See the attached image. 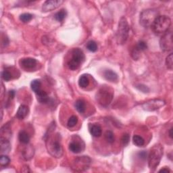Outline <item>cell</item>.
I'll return each instance as SVG.
<instances>
[{
	"label": "cell",
	"mask_w": 173,
	"mask_h": 173,
	"mask_svg": "<svg viewBox=\"0 0 173 173\" xmlns=\"http://www.w3.org/2000/svg\"><path fill=\"white\" fill-rule=\"evenodd\" d=\"M66 14H67L66 11L65 10L62 9V10H61L60 11H59V12L56 13V14L54 16V18L57 21L62 22L65 19Z\"/></svg>",
	"instance_id": "25"
},
{
	"label": "cell",
	"mask_w": 173,
	"mask_h": 173,
	"mask_svg": "<svg viewBox=\"0 0 173 173\" xmlns=\"http://www.w3.org/2000/svg\"><path fill=\"white\" fill-rule=\"evenodd\" d=\"M29 112V108L28 106L25 105H21L18 108L17 112H16V117L20 120H23L27 116Z\"/></svg>",
	"instance_id": "14"
},
{
	"label": "cell",
	"mask_w": 173,
	"mask_h": 173,
	"mask_svg": "<svg viewBox=\"0 0 173 173\" xmlns=\"http://www.w3.org/2000/svg\"><path fill=\"white\" fill-rule=\"evenodd\" d=\"M130 141V135L128 133H125L122 135L121 139V144L123 146H126L129 144Z\"/></svg>",
	"instance_id": "34"
},
{
	"label": "cell",
	"mask_w": 173,
	"mask_h": 173,
	"mask_svg": "<svg viewBox=\"0 0 173 173\" xmlns=\"http://www.w3.org/2000/svg\"><path fill=\"white\" fill-rule=\"evenodd\" d=\"M159 16V12L156 9H148L140 14L139 22L144 28L152 27L153 23Z\"/></svg>",
	"instance_id": "4"
},
{
	"label": "cell",
	"mask_w": 173,
	"mask_h": 173,
	"mask_svg": "<svg viewBox=\"0 0 173 173\" xmlns=\"http://www.w3.org/2000/svg\"><path fill=\"white\" fill-rule=\"evenodd\" d=\"M140 54H141V52L139 51L136 48H135L133 49L131 56H132L133 58L135 60H137L139 58V57H140Z\"/></svg>",
	"instance_id": "35"
},
{
	"label": "cell",
	"mask_w": 173,
	"mask_h": 173,
	"mask_svg": "<svg viewBox=\"0 0 173 173\" xmlns=\"http://www.w3.org/2000/svg\"><path fill=\"white\" fill-rule=\"evenodd\" d=\"M10 162V159L8 156L6 155H2L0 156V164L2 166H7Z\"/></svg>",
	"instance_id": "30"
},
{
	"label": "cell",
	"mask_w": 173,
	"mask_h": 173,
	"mask_svg": "<svg viewBox=\"0 0 173 173\" xmlns=\"http://www.w3.org/2000/svg\"><path fill=\"white\" fill-rule=\"evenodd\" d=\"M14 96H15V91H10L9 92V98H10V99H14Z\"/></svg>",
	"instance_id": "39"
},
{
	"label": "cell",
	"mask_w": 173,
	"mask_h": 173,
	"mask_svg": "<svg viewBox=\"0 0 173 173\" xmlns=\"http://www.w3.org/2000/svg\"><path fill=\"white\" fill-rule=\"evenodd\" d=\"M37 99V101L41 103V104H48L49 101V95H48L47 93L43 90H40L38 92L35 93Z\"/></svg>",
	"instance_id": "16"
},
{
	"label": "cell",
	"mask_w": 173,
	"mask_h": 173,
	"mask_svg": "<svg viewBox=\"0 0 173 173\" xmlns=\"http://www.w3.org/2000/svg\"><path fill=\"white\" fill-rule=\"evenodd\" d=\"M41 82L39 79L33 80L31 83V89L35 93H37L41 90Z\"/></svg>",
	"instance_id": "23"
},
{
	"label": "cell",
	"mask_w": 173,
	"mask_h": 173,
	"mask_svg": "<svg viewBox=\"0 0 173 173\" xmlns=\"http://www.w3.org/2000/svg\"><path fill=\"white\" fill-rule=\"evenodd\" d=\"M113 95L110 92L108 91L105 89H102V90L98 92L97 94V100L99 104L102 106H106L110 104V102L112 100Z\"/></svg>",
	"instance_id": "10"
},
{
	"label": "cell",
	"mask_w": 173,
	"mask_h": 173,
	"mask_svg": "<svg viewBox=\"0 0 173 173\" xmlns=\"http://www.w3.org/2000/svg\"><path fill=\"white\" fill-rule=\"evenodd\" d=\"M160 46L162 50L164 52H171L172 50V31H167L165 33L160 40Z\"/></svg>",
	"instance_id": "7"
},
{
	"label": "cell",
	"mask_w": 173,
	"mask_h": 173,
	"mask_svg": "<svg viewBox=\"0 0 173 173\" xmlns=\"http://www.w3.org/2000/svg\"><path fill=\"white\" fill-rule=\"evenodd\" d=\"M75 108L79 112L84 113L85 111V102L83 100V99H78L77 101L75 102Z\"/></svg>",
	"instance_id": "22"
},
{
	"label": "cell",
	"mask_w": 173,
	"mask_h": 173,
	"mask_svg": "<svg viewBox=\"0 0 173 173\" xmlns=\"http://www.w3.org/2000/svg\"><path fill=\"white\" fill-rule=\"evenodd\" d=\"M18 139L20 142L22 144L27 145L30 141V137L29 134L25 131H21L18 134Z\"/></svg>",
	"instance_id": "20"
},
{
	"label": "cell",
	"mask_w": 173,
	"mask_h": 173,
	"mask_svg": "<svg viewBox=\"0 0 173 173\" xmlns=\"http://www.w3.org/2000/svg\"><path fill=\"white\" fill-rule=\"evenodd\" d=\"M63 3H64V1L62 0H48L43 3L42 10L44 12L52 11L59 8L60 6H61Z\"/></svg>",
	"instance_id": "11"
},
{
	"label": "cell",
	"mask_w": 173,
	"mask_h": 173,
	"mask_svg": "<svg viewBox=\"0 0 173 173\" xmlns=\"http://www.w3.org/2000/svg\"><path fill=\"white\" fill-rule=\"evenodd\" d=\"M168 134H169V137H171V139H172V127H171L169 130V132H168Z\"/></svg>",
	"instance_id": "41"
},
{
	"label": "cell",
	"mask_w": 173,
	"mask_h": 173,
	"mask_svg": "<svg viewBox=\"0 0 173 173\" xmlns=\"http://www.w3.org/2000/svg\"><path fill=\"white\" fill-rule=\"evenodd\" d=\"M105 139L106 141L109 144H112L115 141V137L113 132L111 131H107L105 133Z\"/></svg>",
	"instance_id": "27"
},
{
	"label": "cell",
	"mask_w": 173,
	"mask_h": 173,
	"mask_svg": "<svg viewBox=\"0 0 173 173\" xmlns=\"http://www.w3.org/2000/svg\"><path fill=\"white\" fill-rule=\"evenodd\" d=\"M133 144L135 145L138 146V147H141V146L145 144L144 139L141 136L138 135H135L133 136Z\"/></svg>",
	"instance_id": "24"
},
{
	"label": "cell",
	"mask_w": 173,
	"mask_h": 173,
	"mask_svg": "<svg viewBox=\"0 0 173 173\" xmlns=\"http://www.w3.org/2000/svg\"><path fill=\"white\" fill-rule=\"evenodd\" d=\"M87 49L91 52H95L98 50V45L94 41H89L87 43Z\"/></svg>",
	"instance_id": "26"
},
{
	"label": "cell",
	"mask_w": 173,
	"mask_h": 173,
	"mask_svg": "<svg viewBox=\"0 0 173 173\" xmlns=\"http://www.w3.org/2000/svg\"><path fill=\"white\" fill-rule=\"evenodd\" d=\"M89 131H90L91 135L94 136V137H100L102 134V127L98 124L92 125L89 128Z\"/></svg>",
	"instance_id": "18"
},
{
	"label": "cell",
	"mask_w": 173,
	"mask_h": 173,
	"mask_svg": "<svg viewBox=\"0 0 173 173\" xmlns=\"http://www.w3.org/2000/svg\"><path fill=\"white\" fill-rule=\"evenodd\" d=\"M129 32V27L127 20H126L124 16H122V17H121V18L120 19L117 29V34H116L118 44H125L126 41H127Z\"/></svg>",
	"instance_id": "5"
},
{
	"label": "cell",
	"mask_w": 173,
	"mask_h": 173,
	"mask_svg": "<svg viewBox=\"0 0 173 173\" xmlns=\"http://www.w3.org/2000/svg\"><path fill=\"white\" fill-rule=\"evenodd\" d=\"M0 148L2 154H8L11 149L10 143L7 139L2 137L0 139Z\"/></svg>",
	"instance_id": "13"
},
{
	"label": "cell",
	"mask_w": 173,
	"mask_h": 173,
	"mask_svg": "<svg viewBox=\"0 0 173 173\" xmlns=\"http://www.w3.org/2000/svg\"><path fill=\"white\" fill-rule=\"evenodd\" d=\"M163 146L160 144L154 145L148 155V166L151 171H155L160 164L163 156Z\"/></svg>",
	"instance_id": "2"
},
{
	"label": "cell",
	"mask_w": 173,
	"mask_h": 173,
	"mask_svg": "<svg viewBox=\"0 0 173 173\" xmlns=\"http://www.w3.org/2000/svg\"><path fill=\"white\" fill-rule=\"evenodd\" d=\"M104 78L108 81L116 82L118 81V75L112 70H106L104 72Z\"/></svg>",
	"instance_id": "17"
},
{
	"label": "cell",
	"mask_w": 173,
	"mask_h": 173,
	"mask_svg": "<svg viewBox=\"0 0 173 173\" xmlns=\"http://www.w3.org/2000/svg\"><path fill=\"white\" fill-rule=\"evenodd\" d=\"M78 122V118L76 116H72L71 118L68 119L67 122V126L69 128H72L77 124Z\"/></svg>",
	"instance_id": "29"
},
{
	"label": "cell",
	"mask_w": 173,
	"mask_h": 173,
	"mask_svg": "<svg viewBox=\"0 0 173 173\" xmlns=\"http://www.w3.org/2000/svg\"><path fill=\"white\" fill-rule=\"evenodd\" d=\"M138 156H139V157L140 158L145 160V159H146V158H147L148 154H147V152H145V151H142V152L139 153Z\"/></svg>",
	"instance_id": "37"
},
{
	"label": "cell",
	"mask_w": 173,
	"mask_h": 173,
	"mask_svg": "<svg viewBox=\"0 0 173 173\" xmlns=\"http://www.w3.org/2000/svg\"><path fill=\"white\" fill-rule=\"evenodd\" d=\"M137 89H138L139 91H141V92L143 93H145V94H146V93H149V89L148 87L147 86H145L144 85H142V84H139L138 85H137Z\"/></svg>",
	"instance_id": "36"
},
{
	"label": "cell",
	"mask_w": 173,
	"mask_h": 173,
	"mask_svg": "<svg viewBox=\"0 0 173 173\" xmlns=\"http://www.w3.org/2000/svg\"><path fill=\"white\" fill-rule=\"evenodd\" d=\"M91 159L88 156H80L75 160L73 162V168L75 171H83L89 168Z\"/></svg>",
	"instance_id": "8"
},
{
	"label": "cell",
	"mask_w": 173,
	"mask_h": 173,
	"mask_svg": "<svg viewBox=\"0 0 173 173\" xmlns=\"http://www.w3.org/2000/svg\"><path fill=\"white\" fill-rule=\"evenodd\" d=\"M33 18V16L29 13H24V14H22L21 16H20V20L23 22L26 23L29 22L31 21Z\"/></svg>",
	"instance_id": "28"
},
{
	"label": "cell",
	"mask_w": 173,
	"mask_h": 173,
	"mask_svg": "<svg viewBox=\"0 0 173 173\" xmlns=\"http://www.w3.org/2000/svg\"><path fill=\"white\" fill-rule=\"evenodd\" d=\"M171 25V20L168 16H158L152 26L153 31L157 35L164 34Z\"/></svg>",
	"instance_id": "3"
},
{
	"label": "cell",
	"mask_w": 173,
	"mask_h": 173,
	"mask_svg": "<svg viewBox=\"0 0 173 173\" xmlns=\"http://www.w3.org/2000/svg\"><path fill=\"white\" fill-rule=\"evenodd\" d=\"M166 65L169 70H172L173 67V55L170 54L166 58Z\"/></svg>",
	"instance_id": "31"
},
{
	"label": "cell",
	"mask_w": 173,
	"mask_h": 173,
	"mask_svg": "<svg viewBox=\"0 0 173 173\" xmlns=\"http://www.w3.org/2000/svg\"><path fill=\"white\" fill-rule=\"evenodd\" d=\"M2 78L6 81H9L12 79V75L10 72H9L7 70H5V71L2 72Z\"/></svg>",
	"instance_id": "33"
},
{
	"label": "cell",
	"mask_w": 173,
	"mask_h": 173,
	"mask_svg": "<svg viewBox=\"0 0 173 173\" xmlns=\"http://www.w3.org/2000/svg\"><path fill=\"white\" fill-rule=\"evenodd\" d=\"M37 62L35 58H22L20 61V64L22 67L25 70H32L37 65Z\"/></svg>",
	"instance_id": "12"
},
{
	"label": "cell",
	"mask_w": 173,
	"mask_h": 173,
	"mask_svg": "<svg viewBox=\"0 0 173 173\" xmlns=\"http://www.w3.org/2000/svg\"><path fill=\"white\" fill-rule=\"evenodd\" d=\"M85 54L83 50L80 48L73 49L72 52V58L68 62V66L69 69L75 71L78 69L82 63L85 60Z\"/></svg>",
	"instance_id": "6"
},
{
	"label": "cell",
	"mask_w": 173,
	"mask_h": 173,
	"mask_svg": "<svg viewBox=\"0 0 173 173\" xmlns=\"http://www.w3.org/2000/svg\"><path fill=\"white\" fill-rule=\"evenodd\" d=\"M135 48H137L139 51H140L141 52L143 51H145L148 49V45L145 41H139L137 45L135 46Z\"/></svg>",
	"instance_id": "32"
},
{
	"label": "cell",
	"mask_w": 173,
	"mask_h": 173,
	"mask_svg": "<svg viewBox=\"0 0 173 173\" xmlns=\"http://www.w3.org/2000/svg\"><path fill=\"white\" fill-rule=\"evenodd\" d=\"M34 155V149L31 145H29L27 147L24 149V150L22 152V156L23 158L26 160H29L31 159Z\"/></svg>",
	"instance_id": "19"
},
{
	"label": "cell",
	"mask_w": 173,
	"mask_h": 173,
	"mask_svg": "<svg viewBox=\"0 0 173 173\" xmlns=\"http://www.w3.org/2000/svg\"><path fill=\"white\" fill-rule=\"evenodd\" d=\"M8 43H9V41H8V39L7 38V37H5V39H4V41H3V44H4L5 46H6L8 44Z\"/></svg>",
	"instance_id": "40"
},
{
	"label": "cell",
	"mask_w": 173,
	"mask_h": 173,
	"mask_svg": "<svg viewBox=\"0 0 173 173\" xmlns=\"http://www.w3.org/2000/svg\"><path fill=\"white\" fill-rule=\"evenodd\" d=\"M84 146H83L80 142L78 141H72L69 144V149L74 154H79L83 151Z\"/></svg>",
	"instance_id": "15"
},
{
	"label": "cell",
	"mask_w": 173,
	"mask_h": 173,
	"mask_svg": "<svg viewBox=\"0 0 173 173\" xmlns=\"http://www.w3.org/2000/svg\"><path fill=\"white\" fill-rule=\"evenodd\" d=\"M165 104V102L162 100V99H152V100H149L147 102H145L144 104L142 105V108L145 111L153 112L160 109Z\"/></svg>",
	"instance_id": "9"
},
{
	"label": "cell",
	"mask_w": 173,
	"mask_h": 173,
	"mask_svg": "<svg viewBox=\"0 0 173 173\" xmlns=\"http://www.w3.org/2000/svg\"><path fill=\"white\" fill-rule=\"evenodd\" d=\"M79 85L81 88L87 87L89 85V79L88 76L85 75H83L79 79Z\"/></svg>",
	"instance_id": "21"
},
{
	"label": "cell",
	"mask_w": 173,
	"mask_h": 173,
	"mask_svg": "<svg viewBox=\"0 0 173 173\" xmlns=\"http://www.w3.org/2000/svg\"><path fill=\"white\" fill-rule=\"evenodd\" d=\"M171 170H170L168 168H162L159 171V172H171Z\"/></svg>",
	"instance_id": "38"
},
{
	"label": "cell",
	"mask_w": 173,
	"mask_h": 173,
	"mask_svg": "<svg viewBox=\"0 0 173 173\" xmlns=\"http://www.w3.org/2000/svg\"><path fill=\"white\" fill-rule=\"evenodd\" d=\"M47 139H45L46 148L48 152L53 157L59 158L63 155V148L60 140V135L58 133L56 135H46Z\"/></svg>",
	"instance_id": "1"
}]
</instances>
